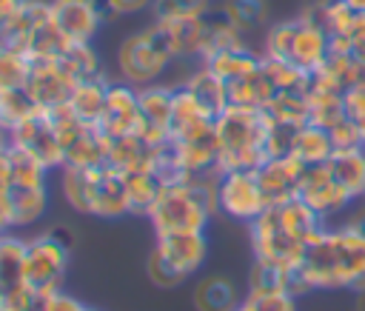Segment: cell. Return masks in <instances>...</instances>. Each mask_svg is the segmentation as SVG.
I'll use <instances>...</instances> for the list:
<instances>
[{
  "mask_svg": "<svg viewBox=\"0 0 365 311\" xmlns=\"http://www.w3.org/2000/svg\"><path fill=\"white\" fill-rule=\"evenodd\" d=\"M334 177L351 191V197H365V146L334 151L328 160Z\"/></svg>",
  "mask_w": 365,
  "mask_h": 311,
  "instance_id": "28",
  "label": "cell"
},
{
  "mask_svg": "<svg viewBox=\"0 0 365 311\" xmlns=\"http://www.w3.org/2000/svg\"><path fill=\"white\" fill-rule=\"evenodd\" d=\"M220 9L231 17V23H234L242 34L259 29V26L265 23V17H268L265 0H225Z\"/></svg>",
  "mask_w": 365,
  "mask_h": 311,
  "instance_id": "38",
  "label": "cell"
},
{
  "mask_svg": "<svg viewBox=\"0 0 365 311\" xmlns=\"http://www.w3.org/2000/svg\"><path fill=\"white\" fill-rule=\"evenodd\" d=\"M51 300H54V294L37 291V288H31L26 282V285H20V288H14V291L0 297V311H48Z\"/></svg>",
  "mask_w": 365,
  "mask_h": 311,
  "instance_id": "39",
  "label": "cell"
},
{
  "mask_svg": "<svg viewBox=\"0 0 365 311\" xmlns=\"http://www.w3.org/2000/svg\"><path fill=\"white\" fill-rule=\"evenodd\" d=\"M297 197H299L302 203H308V205H311L322 220L342 214V211L354 203L351 191H348V188L334 177V171H331V165H328V163L305 165Z\"/></svg>",
  "mask_w": 365,
  "mask_h": 311,
  "instance_id": "9",
  "label": "cell"
},
{
  "mask_svg": "<svg viewBox=\"0 0 365 311\" xmlns=\"http://www.w3.org/2000/svg\"><path fill=\"white\" fill-rule=\"evenodd\" d=\"M171 108L174 88L168 86H143L140 88V128L137 134L151 146H163L171 140Z\"/></svg>",
  "mask_w": 365,
  "mask_h": 311,
  "instance_id": "14",
  "label": "cell"
},
{
  "mask_svg": "<svg viewBox=\"0 0 365 311\" xmlns=\"http://www.w3.org/2000/svg\"><path fill=\"white\" fill-rule=\"evenodd\" d=\"M234 311H297L291 294H248Z\"/></svg>",
  "mask_w": 365,
  "mask_h": 311,
  "instance_id": "43",
  "label": "cell"
},
{
  "mask_svg": "<svg viewBox=\"0 0 365 311\" xmlns=\"http://www.w3.org/2000/svg\"><path fill=\"white\" fill-rule=\"evenodd\" d=\"M9 200H11V220H14V228H29V225H34V223L46 214L48 191H46V183H40V185H20V183H11V185H9Z\"/></svg>",
  "mask_w": 365,
  "mask_h": 311,
  "instance_id": "23",
  "label": "cell"
},
{
  "mask_svg": "<svg viewBox=\"0 0 365 311\" xmlns=\"http://www.w3.org/2000/svg\"><path fill=\"white\" fill-rule=\"evenodd\" d=\"M154 0H103L106 17H125V14H140L151 9Z\"/></svg>",
  "mask_w": 365,
  "mask_h": 311,
  "instance_id": "45",
  "label": "cell"
},
{
  "mask_svg": "<svg viewBox=\"0 0 365 311\" xmlns=\"http://www.w3.org/2000/svg\"><path fill=\"white\" fill-rule=\"evenodd\" d=\"M299 126L291 123H279L268 117V134H265V154L268 157H285L294 151V137H297Z\"/></svg>",
  "mask_w": 365,
  "mask_h": 311,
  "instance_id": "42",
  "label": "cell"
},
{
  "mask_svg": "<svg viewBox=\"0 0 365 311\" xmlns=\"http://www.w3.org/2000/svg\"><path fill=\"white\" fill-rule=\"evenodd\" d=\"M40 106L31 100L26 88H0V126L11 134L23 120H29Z\"/></svg>",
  "mask_w": 365,
  "mask_h": 311,
  "instance_id": "36",
  "label": "cell"
},
{
  "mask_svg": "<svg viewBox=\"0 0 365 311\" xmlns=\"http://www.w3.org/2000/svg\"><path fill=\"white\" fill-rule=\"evenodd\" d=\"M125 180V197H128V214H140V217H148L160 188H163V180L151 171V168H140V171H125L123 174Z\"/></svg>",
  "mask_w": 365,
  "mask_h": 311,
  "instance_id": "30",
  "label": "cell"
},
{
  "mask_svg": "<svg viewBox=\"0 0 365 311\" xmlns=\"http://www.w3.org/2000/svg\"><path fill=\"white\" fill-rule=\"evenodd\" d=\"M48 311H97V308H91V305H86V302H80L77 297H71V294H66L63 288L54 294V300H51V308Z\"/></svg>",
  "mask_w": 365,
  "mask_h": 311,
  "instance_id": "46",
  "label": "cell"
},
{
  "mask_svg": "<svg viewBox=\"0 0 365 311\" xmlns=\"http://www.w3.org/2000/svg\"><path fill=\"white\" fill-rule=\"evenodd\" d=\"M328 54H331L328 31L317 20H311L305 14L294 17V37H291V49H288V63H294L302 71L314 74L328 60Z\"/></svg>",
  "mask_w": 365,
  "mask_h": 311,
  "instance_id": "16",
  "label": "cell"
},
{
  "mask_svg": "<svg viewBox=\"0 0 365 311\" xmlns=\"http://www.w3.org/2000/svg\"><path fill=\"white\" fill-rule=\"evenodd\" d=\"M311 288H365V234L359 228L339 225L325 228V234L308 245L299 265Z\"/></svg>",
  "mask_w": 365,
  "mask_h": 311,
  "instance_id": "2",
  "label": "cell"
},
{
  "mask_svg": "<svg viewBox=\"0 0 365 311\" xmlns=\"http://www.w3.org/2000/svg\"><path fill=\"white\" fill-rule=\"evenodd\" d=\"M302 171H305V163L299 157H294V154L268 157L257 168V180H259V188L265 194V203L268 205H277V203H285V200L297 197Z\"/></svg>",
  "mask_w": 365,
  "mask_h": 311,
  "instance_id": "17",
  "label": "cell"
},
{
  "mask_svg": "<svg viewBox=\"0 0 365 311\" xmlns=\"http://www.w3.org/2000/svg\"><path fill=\"white\" fill-rule=\"evenodd\" d=\"M205 254H208L205 231L160 234L157 245L145 262L148 280L160 288H177L182 280H188L194 271H200V265L205 262Z\"/></svg>",
  "mask_w": 365,
  "mask_h": 311,
  "instance_id": "6",
  "label": "cell"
},
{
  "mask_svg": "<svg viewBox=\"0 0 365 311\" xmlns=\"http://www.w3.org/2000/svg\"><path fill=\"white\" fill-rule=\"evenodd\" d=\"M237 302H240L237 285L222 274H211V277L200 280L194 288V308L197 311H234Z\"/></svg>",
  "mask_w": 365,
  "mask_h": 311,
  "instance_id": "25",
  "label": "cell"
},
{
  "mask_svg": "<svg viewBox=\"0 0 365 311\" xmlns=\"http://www.w3.org/2000/svg\"><path fill=\"white\" fill-rule=\"evenodd\" d=\"M182 86L197 97V103H200L214 120L228 108V86H225V80H220L205 63H202Z\"/></svg>",
  "mask_w": 365,
  "mask_h": 311,
  "instance_id": "22",
  "label": "cell"
},
{
  "mask_svg": "<svg viewBox=\"0 0 365 311\" xmlns=\"http://www.w3.org/2000/svg\"><path fill=\"white\" fill-rule=\"evenodd\" d=\"M154 154H157V146H151L140 134H123V137H108L106 163L125 174V171L151 168L154 165Z\"/></svg>",
  "mask_w": 365,
  "mask_h": 311,
  "instance_id": "19",
  "label": "cell"
},
{
  "mask_svg": "<svg viewBox=\"0 0 365 311\" xmlns=\"http://www.w3.org/2000/svg\"><path fill=\"white\" fill-rule=\"evenodd\" d=\"M317 74H322L339 91H348V88L365 83V66L354 57V51H331L328 60L317 68Z\"/></svg>",
  "mask_w": 365,
  "mask_h": 311,
  "instance_id": "33",
  "label": "cell"
},
{
  "mask_svg": "<svg viewBox=\"0 0 365 311\" xmlns=\"http://www.w3.org/2000/svg\"><path fill=\"white\" fill-rule=\"evenodd\" d=\"M351 225H354V228H359V231L365 234V208H362V211H359V214L351 220Z\"/></svg>",
  "mask_w": 365,
  "mask_h": 311,
  "instance_id": "51",
  "label": "cell"
},
{
  "mask_svg": "<svg viewBox=\"0 0 365 311\" xmlns=\"http://www.w3.org/2000/svg\"><path fill=\"white\" fill-rule=\"evenodd\" d=\"M356 14H365V0H345Z\"/></svg>",
  "mask_w": 365,
  "mask_h": 311,
  "instance_id": "52",
  "label": "cell"
},
{
  "mask_svg": "<svg viewBox=\"0 0 365 311\" xmlns=\"http://www.w3.org/2000/svg\"><path fill=\"white\" fill-rule=\"evenodd\" d=\"M100 131L106 137H123V134H137L140 128V88L131 83H111L106 108L100 117Z\"/></svg>",
  "mask_w": 365,
  "mask_h": 311,
  "instance_id": "15",
  "label": "cell"
},
{
  "mask_svg": "<svg viewBox=\"0 0 365 311\" xmlns=\"http://www.w3.org/2000/svg\"><path fill=\"white\" fill-rule=\"evenodd\" d=\"M205 66L225 83H234L240 77H248L254 74L259 66H262V54H254L248 46H237V49H225L214 57L205 60Z\"/></svg>",
  "mask_w": 365,
  "mask_h": 311,
  "instance_id": "26",
  "label": "cell"
},
{
  "mask_svg": "<svg viewBox=\"0 0 365 311\" xmlns=\"http://www.w3.org/2000/svg\"><path fill=\"white\" fill-rule=\"evenodd\" d=\"M325 220L299 197L268 205L248 223L254 260L279 268H299L311 243L325 234Z\"/></svg>",
  "mask_w": 365,
  "mask_h": 311,
  "instance_id": "1",
  "label": "cell"
},
{
  "mask_svg": "<svg viewBox=\"0 0 365 311\" xmlns=\"http://www.w3.org/2000/svg\"><path fill=\"white\" fill-rule=\"evenodd\" d=\"M211 9V0H154V20H185L202 17Z\"/></svg>",
  "mask_w": 365,
  "mask_h": 311,
  "instance_id": "41",
  "label": "cell"
},
{
  "mask_svg": "<svg viewBox=\"0 0 365 311\" xmlns=\"http://www.w3.org/2000/svg\"><path fill=\"white\" fill-rule=\"evenodd\" d=\"M26 285V240L0 234V297Z\"/></svg>",
  "mask_w": 365,
  "mask_h": 311,
  "instance_id": "24",
  "label": "cell"
},
{
  "mask_svg": "<svg viewBox=\"0 0 365 311\" xmlns=\"http://www.w3.org/2000/svg\"><path fill=\"white\" fill-rule=\"evenodd\" d=\"M328 131H331V140H334V151L365 146V143H362V134H359V128H356V123H354L351 117H342V120H339L334 128H328Z\"/></svg>",
  "mask_w": 365,
  "mask_h": 311,
  "instance_id": "44",
  "label": "cell"
},
{
  "mask_svg": "<svg viewBox=\"0 0 365 311\" xmlns=\"http://www.w3.org/2000/svg\"><path fill=\"white\" fill-rule=\"evenodd\" d=\"M68 251L71 245L57 240L51 231L26 240V282L37 291L57 294L68 271Z\"/></svg>",
  "mask_w": 365,
  "mask_h": 311,
  "instance_id": "7",
  "label": "cell"
},
{
  "mask_svg": "<svg viewBox=\"0 0 365 311\" xmlns=\"http://www.w3.org/2000/svg\"><path fill=\"white\" fill-rule=\"evenodd\" d=\"M88 214L100 220H117L128 214V197H125V180L123 171L103 163L91 168V185H88Z\"/></svg>",
  "mask_w": 365,
  "mask_h": 311,
  "instance_id": "12",
  "label": "cell"
},
{
  "mask_svg": "<svg viewBox=\"0 0 365 311\" xmlns=\"http://www.w3.org/2000/svg\"><path fill=\"white\" fill-rule=\"evenodd\" d=\"M262 71L271 80L274 91H291V88H308L311 74L302 71L299 66L288 63V60H277V57H265L262 54Z\"/></svg>",
  "mask_w": 365,
  "mask_h": 311,
  "instance_id": "37",
  "label": "cell"
},
{
  "mask_svg": "<svg viewBox=\"0 0 365 311\" xmlns=\"http://www.w3.org/2000/svg\"><path fill=\"white\" fill-rule=\"evenodd\" d=\"M57 63H60V68L68 74L71 83H80V80H88V77L103 74L100 57H97V51L91 49V43H71V46L57 57Z\"/></svg>",
  "mask_w": 365,
  "mask_h": 311,
  "instance_id": "35",
  "label": "cell"
},
{
  "mask_svg": "<svg viewBox=\"0 0 365 311\" xmlns=\"http://www.w3.org/2000/svg\"><path fill=\"white\" fill-rule=\"evenodd\" d=\"M14 228L11 220V200H9V188H0V234H9Z\"/></svg>",
  "mask_w": 365,
  "mask_h": 311,
  "instance_id": "47",
  "label": "cell"
},
{
  "mask_svg": "<svg viewBox=\"0 0 365 311\" xmlns=\"http://www.w3.org/2000/svg\"><path fill=\"white\" fill-rule=\"evenodd\" d=\"M108 86L111 80L106 74H97V77H88V80H80L74 83L71 94H68V108L86 120V123H100L103 117V108H106V97H108Z\"/></svg>",
  "mask_w": 365,
  "mask_h": 311,
  "instance_id": "21",
  "label": "cell"
},
{
  "mask_svg": "<svg viewBox=\"0 0 365 311\" xmlns=\"http://www.w3.org/2000/svg\"><path fill=\"white\" fill-rule=\"evenodd\" d=\"M214 117L197 103V97L185 88V86H177L174 88V108H171V140L174 137H182L205 123H211Z\"/></svg>",
  "mask_w": 365,
  "mask_h": 311,
  "instance_id": "32",
  "label": "cell"
},
{
  "mask_svg": "<svg viewBox=\"0 0 365 311\" xmlns=\"http://www.w3.org/2000/svg\"><path fill=\"white\" fill-rule=\"evenodd\" d=\"M174 57V49L168 43V34L163 29V23H151L134 34H128L120 49H117V68H120V77L137 88L143 86H151L160 80V74L171 66Z\"/></svg>",
  "mask_w": 365,
  "mask_h": 311,
  "instance_id": "5",
  "label": "cell"
},
{
  "mask_svg": "<svg viewBox=\"0 0 365 311\" xmlns=\"http://www.w3.org/2000/svg\"><path fill=\"white\" fill-rule=\"evenodd\" d=\"M97 3H103V0H97ZM103 11H106V9H103Z\"/></svg>",
  "mask_w": 365,
  "mask_h": 311,
  "instance_id": "54",
  "label": "cell"
},
{
  "mask_svg": "<svg viewBox=\"0 0 365 311\" xmlns=\"http://www.w3.org/2000/svg\"><path fill=\"white\" fill-rule=\"evenodd\" d=\"M214 126L220 140V171L259 168L268 160L265 154L268 114L262 108L228 106L214 120Z\"/></svg>",
  "mask_w": 365,
  "mask_h": 311,
  "instance_id": "4",
  "label": "cell"
},
{
  "mask_svg": "<svg viewBox=\"0 0 365 311\" xmlns=\"http://www.w3.org/2000/svg\"><path fill=\"white\" fill-rule=\"evenodd\" d=\"M228 86V106H248V108H265L268 100L277 94L271 80L265 77L262 66L248 74V77H240L234 83H225Z\"/></svg>",
  "mask_w": 365,
  "mask_h": 311,
  "instance_id": "31",
  "label": "cell"
},
{
  "mask_svg": "<svg viewBox=\"0 0 365 311\" xmlns=\"http://www.w3.org/2000/svg\"><path fill=\"white\" fill-rule=\"evenodd\" d=\"M11 146L29 151L31 157H37L46 168H63L66 165V151L63 143L57 137V128L51 123L48 108L34 111L29 120H23L14 131H11Z\"/></svg>",
  "mask_w": 365,
  "mask_h": 311,
  "instance_id": "10",
  "label": "cell"
},
{
  "mask_svg": "<svg viewBox=\"0 0 365 311\" xmlns=\"http://www.w3.org/2000/svg\"><path fill=\"white\" fill-rule=\"evenodd\" d=\"M217 205V174L208 177H185L177 183H165L148 211L154 234H177V231H205Z\"/></svg>",
  "mask_w": 365,
  "mask_h": 311,
  "instance_id": "3",
  "label": "cell"
},
{
  "mask_svg": "<svg viewBox=\"0 0 365 311\" xmlns=\"http://www.w3.org/2000/svg\"><path fill=\"white\" fill-rule=\"evenodd\" d=\"M294 157H299L305 165H317V163H328L334 154V140L331 131L317 126V123H305L297 128L294 137Z\"/></svg>",
  "mask_w": 365,
  "mask_h": 311,
  "instance_id": "27",
  "label": "cell"
},
{
  "mask_svg": "<svg viewBox=\"0 0 365 311\" xmlns=\"http://www.w3.org/2000/svg\"><path fill=\"white\" fill-rule=\"evenodd\" d=\"M356 311H365V288L356 291Z\"/></svg>",
  "mask_w": 365,
  "mask_h": 311,
  "instance_id": "53",
  "label": "cell"
},
{
  "mask_svg": "<svg viewBox=\"0 0 365 311\" xmlns=\"http://www.w3.org/2000/svg\"><path fill=\"white\" fill-rule=\"evenodd\" d=\"M74 83L68 80V74L60 68L57 60H31L29 68V80H26V91L31 94V100L40 108H54L63 106L71 94Z\"/></svg>",
  "mask_w": 365,
  "mask_h": 311,
  "instance_id": "18",
  "label": "cell"
},
{
  "mask_svg": "<svg viewBox=\"0 0 365 311\" xmlns=\"http://www.w3.org/2000/svg\"><path fill=\"white\" fill-rule=\"evenodd\" d=\"M351 51H354V57H356V60H359V63L365 66V40H359V43H354V49H351Z\"/></svg>",
  "mask_w": 365,
  "mask_h": 311,
  "instance_id": "50",
  "label": "cell"
},
{
  "mask_svg": "<svg viewBox=\"0 0 365 311\" xmlns=\"http://www.w3.org/2000/svg\"><path fill=\"white\" fill-rule=\"evenodd\" d=\"M217 205L225 217L251 223L259 217L268 203L257 180V168H237V171H220L217 174Z\"/></svg>",
  "mask_w": 365,
  "mask_h": 311,
  "instance_id": "8",
  "label": "cell"
},
{
  "mask_svg": "<svg viewBox=\"0 0 365 311\" xmlns=\"http://www.w3.org/2000/svg\"><path fill=\"white\" fill-rule=\"evenodd\" d=\"M237 46H245L242 31L231 23V17L222 9H208L202 14V54H200V60L205 63L208 57H214L225 49H237Z\"/></svg>",
  "mask_w": 365,
  "mask_h": 311,
  "instance_id": "20",
  "label": "cell"
},
{
  "mask_svg": "<svg viewBox=\"0 0 365 311\" xmlns=\"http://www.w3.org/2000/svg\"><path fill=\"white\" fill-rule=\"evenodd\" d=\"M9 148H11V134H9V131L0 126V154H6Z\"/></svg>",
  "mask_w": 365,
  "mask_h": 311,
  "instance_id": "49",
  "label": "cell"
},
{
  "mask_svg": "<svg viewBox=\"0 0 365 311\" xmlns=\"http://www.w3.org/2000/svg\"><path fill=\"white\" fill-rule=\"evenodd\" d=\"M23 3H26V0H0V26H3L6 20H11V17L23 9Z\"/></svg>",
  "mask_w": 365,
  "mask_h": 311,
  "instance_id": "48",
  "label": "cell"
},
{
  "mask_svg": "<svg viewBox=\"0 0 365 311\" xmlns=\"http://www.w3.org/2000/svg\"><path fill=\"white\" fill-rule=\"evenodd\" d=\"M271 120L291 123V126H305L308 123V88H291V91H277L268 106L262 108Z\"/></svg>",
  "mask_w": 365,
  "mask_h": 311,
  "instance_id": "34",
  "label": "cell"
},
{
  "mask_svg": "<svg viewBox=\"0 0 365 311\" xmlns=\"http://www.w3.org/2000/svg\"><path fill=\"white\" fill-rule=\"evenodd\" d=\"M157 23H163L177 60H188V57H200L202 54V17L157 20Z\"/></svg>",
  "mask_w": 365,
  "mask_h": 311,
  "instance_id": "29",
  "label": "cell"
},
{
  "mask_svg": "<svg viewBox=\"0 0 365 311\" xmlns=\"http://www.w3.org/2000/svg\"><path fill=\"white\" fill-rule=\"evenodd\" d=\"M180 168L185 171V177H208V174H220V140H217V126L214 120L171 140Z\"/></svg>",
  "mask_w": 365,
  "mask_h": 311,
  "instance_id": "11",
  "label": "cell"
},
{
  "mask_svg": "<svg viewBox=\"0 0 365 311\" xmlns=\"http://www.w3.org/2000/svg\"><path fill=\"white\" fill-rule=\"evenodd\" d=\"M31 60L23 51L0 49V88H26Z\"/></svg>",
  "mask_w": 365,
  "mask_h": 311,
  "instance_id": "40",
  "label": "cell"
},
{
  "mask_svg": "<svg viewBox=\"0 0 365 311\" xmlns=\"http://www.w3.org/2000/svg\"><path fill=\"white\" fill-rule=\"evenodd\" d=\"M51 20L68 43H91L106 11L97 0H51Z\"/></svg>",
  "mask_w": 365,
  "mask_h": 311,
  "instance_id": "13",
  "label": "cell"
}]
</instances>
